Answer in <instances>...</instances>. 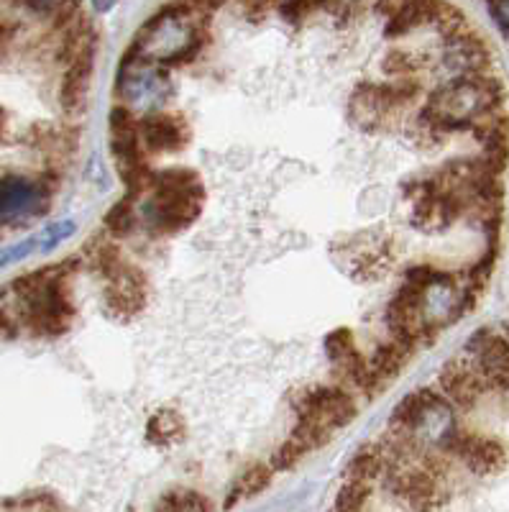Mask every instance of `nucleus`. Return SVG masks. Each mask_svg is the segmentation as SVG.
<instances>
[{
  "instance_id": "f257e3e1",
  "label": "nucleus",
  "mask_w": 509,
  "mask_h": 512,
  "mask_svg": "<svg viewBox=\"0 0 509 512\" xmlns=\"http://www.w3.org/2000/svg\"><path fill=\"white\" fill-rule=\"evenodd\" d=\"M502 105V82L481 72V75H463L440 85L428 98L423 111L438 118L451 134H458V131H471V126L484 118L502 113Z\"/></svg>"
},
{
  "instance_id": "f03ea898",
  "label": "nucleus",
  "mask_w": 509,
  "mask_h": 512,
  "mask_svg": "<svg viewBox=\"0 0 509 512\" xmlns=\"http://www.w3.org/2000/svg\"><path fill=\"white\" fill-rule=\"evenodd\" d=\"M205 203L203 177L195 169L169 167L151 185V218L159 231L177 233L200 218Z\"/></svg>"
},
{
  "instance_id": "7ed1b4c3",
  "label": "nucleus",
  "mask_w": 509,
  "mask_h": 512,
  "mask_svg": "<svg viewBox=\"0 0 509 512\" xmlns=\"http://www.w3.org/2000/svg\"><path fill=\"white\" fill-rule=\"evenodd\" d=\"M72 277H57L36 295L18 300V323L36 336H62L75 320V303L70 292Z\"/></svg>"
},
{
  "instance_id": "20e7f679",
  "label": "nucleus",
  "mask_w": 509,
  "mask_h": 512,
  "mask_svg": "<svg viewBox=\"0 0 509 512\" xmlns=\"http://www.w3.org/2000/svg\"><path fill=\"white\" fill-rule=\"evenodd\" d=\"M405 198L412 200V226L423 233H443L469 210L466 198L440 187L435 175L407 182Z\"/></svg>"
},
{
  "instance_id": "39448f33",
  "label": "nucleus",
  "mask_w": 509,
  "mask_h": 512,
  "mask_svg": "<svg viewBox=\"0 0 509 512\" xmlns=\"http://www.w3.org/2000/svg\"><path fill=\"white\" fill-rule=\"evenodd\" d=\"M200 49L195 29L187 21L185 13L164 11L151 24L144 26L141 36L134 44V54H149L162 59L164 64L185 62Z\"/></svg>"
},
{
  "instance_id": "423d86ee",
  "label": "nucleus",
  "mask_w": 509,
  "mask_h": 512,
  "mask_svg": "<svg viewBox=\"0 0 509 512\" xmlns=\"http://www.w3.org/2000/svg\"><path fill=\"white\" fill-rule=\"evenodd\" d=\"M435 448L446 456H456L469 472L481 474V477L502 472L507 464V448L502 441L484 436V433L466 431L458 423L448 425Z\"/></svg>"
},
{
  "instance_id": "0eeeda50",
  "label": "nucleus",
  "mask_w": 509,
  "mask_h": 512,
  "mask_svg": "<svg viewBox=\"0 0 509 512\" xmlns=\"http://www.w3.org/2000/svg\"><path fill=\"white\" fill-rule=\"evenodd\" d=\"M425 295L428 292L405 282L387 308V326L392 341L405 346L407 351H415L417 346L435 341V326L425 315Z\"/></svg>"
},
{
  "instance_id": "6e6552de",
  "label": "nucleus",
  "mask_w": 509,
  "mask_h": 512,
  "mask_svg": "<svg viewBox=\"0 0 509 512\" xmlns=\"http://www.w3.org/2000/svg\"><path fill=\"white\" fill-rule=\"evenodd\" d=\"M384 484L410 512H435L448 502L446 482L430 477L420 466L410 464L402 469L384 472Z\"/></svg>"
},
{
  "instance_id": "1a4fd4ad",
  "label": "nucleus",
  "mask_w": 509,
  "mask_h": 512,
  "mask_svg": "<svg viewBox=\"0 0 509 512\" xmlns=\"http://www.w3.org/2000/svg\"><path fill=\"white\" fill-rule=\"evenodd\" d=\"M295 408L297 415H310V418L320 420L333 431L346 428L359 415V405H356L351 392L338 387V384H318L313 390L302 392L297 397Z\"/></svg>"
},
{
  "instance_id": "9d476101",
  "label": "nucleus",
  "mask_w": 509,
  "mask_h": 512,
  "mask_svg": "<svg viewBox=\"0 0 509 512\" xmlns=\"http://www.w3.org/2000/svg\"><path fill=\"white\" fill-rule=\"evenodd\" d=\"M149 297V280L136 264L123 262L105 280V308L118 320H131L146 308Z\"/></svg>"
},
{
  "instance_id": "9b49d317",
  "label": "nucleus",
  "mask_w": 509,
  "mask_h": 512,
  "mask_svg": "<svg viewBox=\"0 0 509 512\" xmlns=\"http://www.w3.org/2000/svg\"><path fill=\"white\" fill-rule=\"evenodd\" d=\"M463 354L469 356L479 369L481 379H484L486 390L507 392L509 384V346L507 338L502 333H494L489 328H481Z\"/></svg>"
},
{
  "instance_id": "f8f14e48",
  "label": "nucleus",
  "mask_w": 509,
  "mask_h": 512,
  "mask_svg": "<svg viewBox=\"0 0 509 512\" xmlns=\"http://www.w3.org/2000/svg\"><path fill=\"white\" fill-rule=\"evenodd\" d=\"M438 384L440 390H443V397L451 402V408L458 410L476 408L486 392V384L481 379L479 369H476V364L466 354L443 364L438 374Z\"/></svg>"
},
{
  "instance_id": "ddd939ff",
  "label": "nucleus",
  "mask_w": 509,
  "mask_h": 512,
  "mask_svg": "<svg viewBox=\"0 0 509 512\" xmlns=\"http://www.w3.org/2000/svg\"><path fill=\"white\" fill-rule=\"evenodd\" d=\"M400 111V103L394 100L389 85H359L348 100V116L364 131L389 126Z\"/></svg>"
},
{
  "instance_id": "4468645a",
  "label": "nucleus",
  "mask_w": 509,
  "mask_h": 512,
  "mask_svg": "<svg viewBox=\"0 0 509 512\" xmlns=\"http://www.w3.org/2000/svg\"><path fill=\"white\" fill-rule=\"evenodd\" d=\"M139 141L146 154L182 152L190 141V123L177 113H151L139 121Z\"/></svg>"
},
{
  "instance_id": "2eb2a0df",
  "label": "nucleus",
  "mask_w": 509,
  "mask_h": 512,
  "mask_svg": "<svg viewBox=\"0 0 509 512\" xmlns=\"http://www.w3.org/2000/svg\"><path fill=\"white\" fill-rule=\"evenodd\" d=\"M451 408V402L443 395H435L433 390H415L407 397H402L394 408L392 418H389V431L412 433V436L423 438V428L430 420V415L440 413V410Z\"/></svg>"
},
{
  "instance_id": "dca6fc26",
  "label": "nucleus",
  "mask_w": 509,
  "mask_h": 512,
  "mask_svg": "<svg viewBox=\"0 0 509 512\" xmlns=\"http://www.w3.org/2000/svg\"><path fill=\"white\" fill-rule=\"evenodd\" d=\"M489 49H486L484 39L474 31L469 34L456 36V39L446 41V52H443V64L448 70H456L458 77L463 75H481L489 67Z\"/></svg>"
},
{
  "instance_id": "f3484780",
  "label": "nucleus",
  "mask_w": 509,
  "mask_h": 512,
  "mask_svg": "<svg viewBox=\"0 0 509 512\" xmlns=\"http://www.w3.org/2000/svg\"><path fill=\"white\" fill-rule=\"evenodd\" d=\"M93 57V47H87L67 62V72H64L62 88H59V105L72 116L85 108L87 88L93 80Z\"/></svg>"
},
{
  "instance_id": "a211bd4d",
  "label": "nucleus",
  "mask_w": 509,
  "mask_h": 512,
  "mask_svg": "<svg viewBox=\"0 0 509 512\" xmlns=\"http://www.w3.org/2000/svg\"><path fill=\"white\" fill-rule=\"evenodd\" d=\"M31 146L36 152L47 154L49 162H62V159L72 157L77 149V134L70 128H49L36 126L29 136Z\"/></svg>"
},
{
  "instance_id": "6ab92c4d",
  "label": "nucleus",
  "mask_w": 509,
  "mask_h": 512,
  "mask_svg": "<svg viewBox=\"0 0 509 512\" xmlns=\"http://www.w3.org/2000/svg\"><path fill=\"white\" fill-rule=\"evenodd\" d=\"M438 6H440V0H405V6L389 18L387 36L400 39V36L410 34L412 29H417V26L433 24Z\"/></svg>"
},
{
  "instance_id": "aec40b11",
  "label": "nucleus",
  "mask_w": 509,
  "mask_h": 512,
  "mask_svg": "<svg viewBox=\"0 0 509 512\" xmlns=\"http://www.w3.org/2000/svg\"><path fill=\"white\" fill-rule=\"evenodd\" d=\"M384 472H387V464H384V454L379 443H366L361 446L353 459L348 461V469H346V477L351 482H364L374 487L376 479H382Z\"/></svg>"
},
{
  "instance_id": "412c9836",
  "label": "nucleus",
  "mask_w": 509,
  "mask_h": 512,
  "mask_svg": "<svg viewBox=\"0 0 509 512\" xmlns=\"http://www.w3.org/2000/svg\"><path fill=\"white\" fill-rule=\"evenodd\" d=\"M82 254H85L90 269H93L98 277H103V280H108L110 274H116V269L126 262L121 249H118V244H113L110 236H105V233H100V236L90 239V244L82 246Z\"/></svg>"
},
{
  "instance_id": "4be33fe9",
  "label": "nucleus",
  "mask_w": 509,
  "mask_h": 512,
  "mask_svg": "<svg viewBox=\"0 0 509 512\" xmlns=\"http://www.w3.org/2000/svg\"><path fill=\"white\" fill-rule=\"evenodd\" d=\"M185 433V418L172 408L159 410V413L151 415V420L146 423V438H149L154 446H174V443H180L182 438H185Z\"/></svg>"
},
{
  "instance_id": "5701e85b",
  "label": "nucleus",
  "mask_w": 509,
  "mask_h": 512,
  "mask_svg": "<svg viewBox=\"0 0 509 512\" xmlns=\"http://www.w3.org/2000/svg\"><path fill=\"white\" fill-rule=\"evenodd\" d=\"M410 354L412 351H407L405 346H400L397 341H382V344L376 346L374 354H371L369 367L371 372L376 374V377L382 379V382H387V379H394L397 374L402 372V369L407 367V361H410Z\"/></svg>"
},
{
  "instance_id": "b1692460",
  "label": "nucleus",
  "mask_w": 509,
  "mask_h": 512,
  "mask_svg": "<svg viewBox=\"0 0 509 512\" xmlns=\"http://www.w3.org/2000/svg\"><path fill=\"white\" fill-rule=\"evenodd\" d=\"M272 474L274 472L269 464H261V461L251 464L249 469H246V472L236 479V484H233V492H231V497L226 500V507H233L236 502L261 495V492H264V489L272 484Z\"/></svg>"
},
{
  "instance_id": "393cba45",
  "label": "nucleus",
  "mask_w": 509,
  "mask_h": 512,
  "mask_svg": "<svg viewBox=\"0 0 509 512\" xmlns=\"http://www.w3.org/2000/svg\"><path fill=\"white\" fill-rule=\"evenodd\" d=\"M471 131L479 139V144L484 146V154L507 157V116L504 113H497V116H489L484 121L474 123Z\"/></svg>"
},
{
  "instance_id": "a878e982",
  "label": "nucleus",
  "mask_w": 509,
  "mask_h": 512,
  "mask_svg": "<svg viewBox=\"0 0 509 512\" xmlns=\"http://www.w3.org/2000/svg\"><path fill=\"white\" fill-rule=\"evenodd\" d=\"M333 428H328L320 420L310 418V415H297L295 431H292V441L305 451V454H313L318 448L328 446L330 438H333Z\"/></svg>"
},
{
  "instance_id": "bb28decb",
  "label": "nucleus",
  "mask_w": 509,
  "mask_h": 512,
  "mask_svg": "<svg viewBox=\"0 0 509 512\" xmlns=\"http://www.w3.org/2000/svg\"><path fill=\"white\" fill-rule=\"evenodd\" d=\"M134 223H136L134 203H131L128 198L118 200V203L113 205L103 218L105 236H110V239H123V236H128V233L134 231Z\"/></svg>"
},
{
  "instance_id": "cd10ccee",
  "label": "nucleus",
  "mask_w": 509,
  "mask_h": 512,
  "mask_svg": "<svg viewBox=\"0 0 509 512\" xmlns=\"http://www.w3.org/2000/svg\"><path fill=\"white\" fill-rule=\"evenodd\" d=\"M371 489H374L371 484L346 479V484H343L336 497V510L333 512H364L366 502L371 497Z\"/></svg>"
},
{
  "instance_id": "c85d7f7f",
  "label": "nucleus",
  "mask_w": 509,
  "mask_h": 512,
  "mask_svg": "<svg viewBox=\"0 0 509 512\" xmlns=\"http://www.w3.org/2000/svg\"><path fill=\"white\" fill-rule=\"evenodd\" d=\"M407 285L417 287V290H433V287H448L453 285V277L448 272H440L438 267H430V264H420V267H410L405 274Z\"/></svg>"
},
{
  "instance_id": "c756f323",
  "label": "nucleus",
  "mask_w": 509,
  "mask_h": 512,
  "mask_svg": "<svg viewBox=\"0 0 509 512\" xmlns=\"http://www.w3.org/2000/svg\"><path fill=\"white\" fill-rule=\"evenodd\" d=\"M423 57H417L415 52H405V49H392L384 57V72L394 77H410L417 70H423Z\"/></svg>"
},
{
  "instance_id": "7c9ffc66",
  "label": "nucleus",
  "mask_w": 509,
  "mask_h": 512,
  "mask_svg": "<svg viewBox=\"0 0 509 512\" xmlns=\"http://www.w3.org/2000/svg\"><path fill=\"white\" fill-rule=\"evenodd\" d=\"M305 451H302L300 446H297L295 441H284L282 446L274 451L272 456V469H279V472H290V469H295L297 464H300L302 459H305Z\"/></svg>"
},
{
  "instance_id": "2f4dec72",
  "label": "nucleus",
  "mask_w": 509,
  "mask_h": 512,
  "mask_svg": "<svg viewBox=\"0 0 509 512\" xmlns=\"http://www.w3.org/2000/svg\"><path fill=\"white\" fill-rule=\"evenodd\" d=\"M154 512H187V489H169L159 497Z\"/></svg>"
},
{
  "instance_id": "473e14b6",
  "label": "nucleus",
  "mask_w": 509,
  "mask_h": 512,
  "mask_svg": "<svg viewBox=\"0 0 509 512\" xmlns=\"http://www.w3.org/2000/svg\"><path fill=\"white\" fill-rule=\"evenodd\" d=\"M16 331H18V313H13L11 303H8V290H0V333L16 336Z\"/></svg>"
},
{
  "instance_id": "72a5a7b5",
  "label": "nucleus",
  "mask_w": 509,
  "mask_h": 512,
  "mask_svg": "<svg viewBox=\"0 0 509 512\" xmlns=\"http://www.w3.org/2000/svg\"><path fill=\"white\" fill-rule=\"evenodd\" d=\"M187 512H215L213 500L195 492V489H187Z\"/></svg>"
},
{
  "instance_id": "f704fd0d",
  "label": "nucleus",
  "mask_w": 509,
  "mask_h": 512,
  "mask_svg": "<svg viewBox=\"0 0 509 512\" xmlns=\"http://www.w3.org/2000/svg\"><path fill=\"white\" fill-rule=\"evenodd\" d=\"M489 13L499 24L502 34H507V0H489Z\"/></svg>"
},
{
  "instance_id": "c9c22d12",
  "label": "nucleus",
  "mask_w": 509,
  "mask_h": 512,
  "mask_svg": "<svg viewBox=\"0 0 509 512\" xmlns=\"http://www.w3.org/2000/svg\"><path fill=\"white\" fill-rule=\"evenodd\" d=\"M13 36H16V26L8 24V21H0V59H3L6 49L11 47Z\"/></svg>"
},
{
  "instance_id": "e433bc0d",
  "label": "nucleus",
  "mask_w": 509,
  "mask_h": 512,
  "mask_svg": "<svg viewBox=\"0 0 509 512\" xmlns=\"http://www.w3.org/2000/svg\"><path fill=\"white\" fill-rule=\"evenodd\" d=\"M187 6L190 8H195V11H200V13H213L215 8L220 6V3H223V0H185Z\"/></svg>"
},
{
  "instance_id": "4c0bfd02",
  "label": "nucleus",
  "mask_w": 509,
  "mask_h": 512,
  "mask_svg": "<svg viewBox=\"0 0 509 512\" xmlns=\"http://www.w3.org/2000/svg\"><path fill=\"white\" fill-rule=\"evenodd\" d=\"M402 6H405V0H382V3H379V13L392 18Z\"/></svg>"
},
{
  "instance_id": "58836bf2",
  "label": "nucleus",
  "mask_w": 509,
  "mask_h": 512,
  "mask_svg": "<svg viewBox=\"0 0 509 512\" xmlns=\"http://www.w3.org/2000/svg\"><path fill=\"white\" fill-rule=\"evenodd\" d=\"M121 0H93L95 11H110V8H116Z\"/></svg>"
},
{
  "instance_id": "ea45409f",
  "label": "nucleus",
  "mask_w": 509,
  "mask_h": 512,
  "mask_svg": "<svg viewBox=\"0 0 509 512\" xmlns=\"http://www.w3.org/2000/svg\"><path fill=\"white\" fill-rule=\"evenodd\" d=\"M6 131H8V113L0 108V141L6 139Z\"/></svg>"
}]
</instances>
